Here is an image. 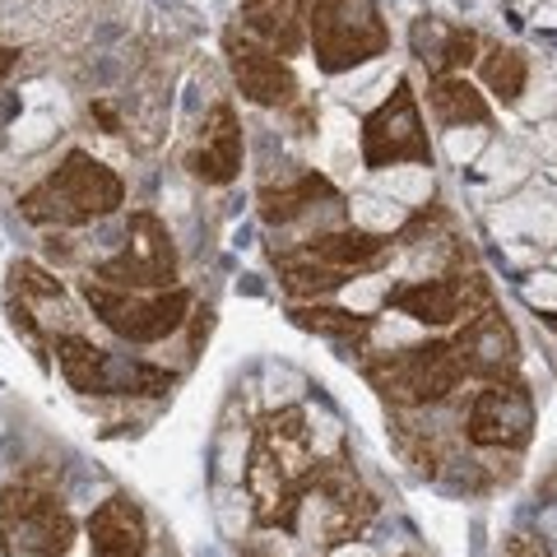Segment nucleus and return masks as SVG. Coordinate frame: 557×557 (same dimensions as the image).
I'll use <instances>...</instances> for the list:
<instances>
[{"mask_svg":"<svg viewBox=\"0 0 557 557\" xmlns=\"http://www.w3.org/2000/svg\"><path fill=\"white\" fill-rule=\"evenodd\" d=\"M450 348H456L465 376L507 381V376L520 372V339H516V325L507 321V311H502L497 302H483L474 317L460 321Z\"/></svg>","mask_w":557,"mask_h":557,"instance_id":"obj_13","label":"nucleus"},{"mask_svg":"<svg viewBox=\"0 0 557 557\" xmlns=\"http://www.w3.org/2000/svg\"><path fill=\"white\" fill-rule=\"evenodd\" d=\"M84 302L89 311L126 344H159L168 335H177L182 321L190 317V288H159V293H131L112 288L98 278H84Z\"/></svg>","mask_w":557,"mask_h":557,"instance_id":"obj_7","label":"nucleus"},{"mask_svg":"<svg viewBox=\"0 0 557 557\" xmlns=\"http://www.w3.org/2000/svg\"><path fill=\"white\" fill-rule=\"evenodd\" d=\"M483 302H493L483 274H465V270H446L437 278H413L386 293V307L409 317L418 325H456L469 321Z\"/></svg>","mask_w":557,"mask_h":557,"instance_id":"obj_12","label":"nucleus"},{"mask_svg":"<svg viewBox=\"0 0 557 557\" xmlns=\"http://www.w3.org/2000/svg\"><path fill=\"white\" fill-rule=\"evenodd\" d=\"M428 108L437 116V126H487V121H493L487 98L465 75H432Z\"/></svg>","mask_w":557,"mask_h":557,"instance_id":"obj_20","label":"nucleus"},{"mask_svg":"<svg viewBox=\"0 0 557 557\" xmlns=\"http://www.w3.org/2000/svg\"><path fill=\"white\" fill-rule=\"evenodd\" d=\"M321 469V450L311 437V423L302 409H278L260 418L251 456H247V493L260 530H298V507L311 479Z\"/></svg>","mask_w":557,"mask_h":557,"instance_id":"obj_1","label":"nucleus"},{"mask_svg":"<svg viewBox=\"0 0 557 557\" xmlns=\"http://www.w3.org/2000/svg\"><path fill=\"white\" fill-rule=\"evenodd\" d=\"M126 182L84 149H70L47 177L20 196V214L38 228H84L121 209Z\"/></svg>","mask_w":557,"mask_h":557,"instance_id":"obj_2","label":"nucleus"},{"mask_svg":"<svg viewBox=\"0 0 557 557\" xmlns=\"http://www.w3.org/2000/svg\"><path fill=\"white\" fill-rule=\"evenodd\" d=\"M432 33H437L432 42H428V38H413L418 61H428L432 75H460L469 61H479V33H474V28L432 20Z\"/></svg>","mask_w":557,"mask_h":557,"instance_id":"obj_22","label":"nucleus"},{"mask_svg":"<svg viewBox=\"0 0 557 557\" xmlns=\"http://www.w3.org/2000/svg\"><path fill=\"white\" fill-rule=\"evenodd\" d=\"M405 557H413V553H405Z\"/></svg>","mask_w":557,"mask_h":557,"instance_id":"obj_29","label":"nucleus"},{"mask_svg":"<svg viewBox=\"0 0 557 557\" xmlns=\"http://www.w3.org/2000/svg\"><path fill=\"white\" fill-rule=\"evenodd\" d=\"M98 121H102V126H108V135H121V121H116V112L108 108V102H94V108H89Z\"/></svg>","mask_w":557,"mask_h":557,"instance_id":"obj_25","label":"nucleus"},{"mask_svg":"<svg viewBox=\"0 0 557 557\" xmlns=\"http://www.w3.org/2000/svg\"><path fill=\"white\" fill-rule=\"evenodd\" d=\"M288 317H293V325H302L339 348H354V354H362V344H368L376 330L372 317H358V311H344V307H321V302H298Z\"/></svg>","mask_w":557,"mask_h":557,"instance_id":"obj_21","label":"nucleus"},{"mask_svg":"<svg viewBox=\"0 0 557 557\" xmlns=\"http://www.w3.org/2000/svg\"><path fill=\"white\" fill-rule=\"evenodd\" d=\"M242 121L233 102H214L209 116L200 121V135H196V149L186 153V172L205 186H228L237 182L242 172Z\"/></svg>","mask_w":557,"mask_h":557,"instance_id":"obj_15","label":"nucleus"},{"mask_svg":"<svg viewBox=\"0 0 557 557\" xmlns=\"http://www.w3.org/2000/svg\"><path fill=\"white\" fill-rule=\"evenodd\" d=\"M57 362L79 395H168L172 381H177L168 368H153V362H139L126 354H108V348L79 335H57Z\"/></svg>","mask_w":557,"mask_h":557,"instance_id":"obj_8","label":"nucleus"},{"mask_svg":"<svg viewBox=\"0 0 557 557\" xmlns=\"http://www.w3.org/2000/svg\"><path fill=\"white\" fill-rule=\"evenodd\" d=\"M362 376L368 386L386 399L391 409H428L442 405L465 381L460 358L450 339H428V344H409L399 354H381L362 362Z\"/></svg>","mask_w":557,"mask_h":557,"instance_id":"obj_4","label":"nucleus"},{"mask_svg":"<svg viewBox=\"0 0 557 557\" xmlns=\"http://www.w3.org/2000/svg\"><path fill=\"white\" fill-rule=\"evenodd\" d=\"M75 544V516L38 483H10L0 493V553L5 557H65Z\"/></svg>","mask_w":557,"mask_h":557,"instance_id":"obj_6","label":"nucleus"},{"mask_svg":"<svg viewBox=\"0 0 557 557\" xmlns=\"http://www.w3.org/2000/svg\"><path fill=\"white\" fill-rule=\"evenodd\" d=\"M372 520H376L372 487L358 479V469L344 456H335V460H321L317 479H311L298 507V530L293 534H307V544L317 548H344L362 539Z\"/></svg>","mask_w":557,"mask_h":557,"instance_id":"obj_3","label":"nucleus"},{"mask_svg":"<svg viewBox=\"0 0 557 557\" xmlns=\"http://www.w3.org/2000/svg\"><path fill=\"white\" fill-rule=\"evenodd\" d=\"M293 256L311 260V265H325V270H339V274H362V270H376L391 256V237L368 233V228H335V233L307 237L302 247H293Z\"/></svg>","mask_w":557,"mask_h":557,"instance_id":"obj_17","label":"nucleus"},{"mask_svg":"<svg viewBox=\"0 0 557 557\" xmlns=\"http://www.w3.org/2000/svg\"><path fill=\"white\" fill-rule=\"evenodd\" d=\"M507 557H553L544 539H530V534H516L507 544Z\"/></svg>","mask_w":557,"mask_h":557,"instance_id":"obj_24","label":"nucleus"},{"mask_svg":"<svg viewBox=\"0 0 557 557\" xmlns=\"http://www.w3.org/2000/svg\"><path fill=\"white\" fill-rule=\"evenodd\" d=\"M339 200V190L330 177H321V172H302L298 182H288V186H265L256 196L260 205V219L270 223V228H288L293 219H302L311 214L317 205H335Z\"/></svg>","mask_w":557,"mask_h":557,"instance_id":"obj_19","label":"nucleus"},{"mask_svg":"<svg viewBox=\"0 0 557 557\" xmlns=\"http://www.w3.org/2000/svg\"><path fill=\"white\" fill-rule=\"evenodd\" d=\"M14 65H20V51H14V47H0V84L10 79V70H14Z\"/></svg>","mask_w":557,"mask_h":557,"instance_id":"obj_26","label":"nucleus"},{"mask_svg":"<svg viewBox=\"0 0 557 557\" xmlns=\"http://www.w3.org/2000/svg\"><path fill=\"white\" fill-rule=\"evenodd\" d=\"M544 321H548V325H553V330H557V311H548V317H544Z\"/></svg>","mask_w":557,"mask_h":557,"instance_id":"obj_28","label":"nucleus"},{"mask_svg":"<svg viewBox=\"0 0 557 557\" xmlns=\"http://www.w3.org/2000/svg\"><path fill=\"white\" fill-rule=\"evenodd\" d=\"M247 557H278V553H265V548L256 544V548H247Z\"/></svg>","mask_w":557,"mask_h":557,"instance_id":"obj_27","label":"nucleus"},{"mask_svg":"<svg viewBox=\"0 0 557 557\" xmlns=\"http://www.w3.org/2000/svg\"><path fill=\"white\" fill-rule=\"evenodd\" d=\"M311 5L317 0H242V33H251L278 57H298L307 47Z\"/></svg>","mask_w":557,"mask_h":557,"instance_id":"obj_16","label":"nucleus"},{"mask_svg":"<svg viewBox=\"0 0 557 557\" xmlns=\"http://www.w3.org/2000/svg\"><path fill=\"white\" fill-rule=\"evenodd\" d=\"M479 75L487 84V94H497L502 102H520V94H525V79H530V65L525 57H520L516 47H493L479 57Z\"/></svg>","mask_w":557,"mask_h":557,"instance_id":"obj_23","label":"nucleus"},{"mask_svg":"<svg viewBox=\"0 0 557 557\" xmlns=\"http://www.w3.org/2000/svg\"><path fill=\"white\" fill-rule=\"evenodd\" d=\"M311 61L325 75H344L391 51V28L381 20L376 0H317L307 20Z\"/></svg>","mask_w":557,"mask_h":557,"instance_id":"obj_5","label":"nucleus"},{"mask_svg":"<svg viewBox=\"0 0 557 557\" xmlns=\"http://www.w3.org/2000/svg\"><path fill=\"white\" fill-rule=\"evenodd\" d=\"M94 278L112 288H131V293L177 288V242H172L168 223L153 209H135L126 223V247L102 260Z\"/></svg>","mask_w":557,"mask_h":557,"instance_id":"obj_9","label":"nucleus"},{"mask_svg":"<svg viewBox=\"0 0 557 557\" xmlns=\"http://www.w3.org/2000/svg\"><path fill=\"white\" fill-rule=\"evenodd\" d=\"M465 437L479 450H525L534 437V395L525 381H483L465 418Z\"/></svg>","mask_w":557,"mask_h":557,"instance_id":"obj_11","label":"nucleus"},{"mask_svg":"<svg viewBox=\"0 0 557 557\" xmlns=\"http://www.w3.org/2000/svg\"><path fill=\"white\" fill-rule=\"evenodd\" d=\"M362 163H368V172H386L399 163L432 168V139H428L418 94L409 79H399L395 94L362 121Z\"/></svg>","mask_w":557,"mask_h":557,"instance_id":"obj_10","label":"nucleus"},{"mask_svg":"<svg viewBox=\"0 0 557 557\" xmlns=\"http://www.w3.org/2000/svg\"><path fill=\"white\" fill-rule=\"evenodd\" d=\"M223 51H228V70L247 102H256V108H293L298 102V75H293L288 57H278V51L237 28H228Z\"/></svg>","mask_w":557,"mask_h":557,"instance_id":"obj_14","label":"nucleus"},{"mask_svg":"<svg viewBox=\"0 0 557 557\" xmlns=\"http://www.w3.org/2000/svg\"><path fill=\"white\" fill-rule=\"evenodd\" d=\"M89 553L94 557H149L145 511H139L126 493L108 497L89 516Z\"/></svg>","mask_w":557,"mask_h":557,"instance_id":"obj_18","label":"nucleus"}]
</instances>
